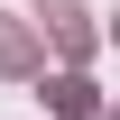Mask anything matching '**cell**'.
Segmentation results:
<instances>
[{
	"mask_svg": "<svg viewBox=\"0 0 120 120\" xmlns=\"http://www.w3.org/2000/svg\"><path fill=\"white\" fill-rule=\"evenodd\" d=\"M37 9H46V28L65 37V56H92V28H83V9H74V0H37Z\"/></svg>",
	"mask_w": 120,
	"mask_h": 120,
	"instance_id": "cell-1",
	"label": "cell"
},
{
	"mask_svg": "<svg viewBox=\"0 0 120 120\" xmlns=\"http://www.w3.org/2000/svg\"><path fill=\"white\" fill-rule=\"evenodd\" d=\"M0 65H9V74H28V65H37V56H28V37H19L9 19H0Z\"/></svg>",
	"mask_w": 120,
	"mask_h": 120,
	"instance_id": "cell-3",
	"label": "cell"
},
{
	"mask_svg": "<svg viewBox=\"0 0 120 120\" xmlns=\"http://www.w3.org/2000/svg\"><path fill=\"white\" fill-rule=\"evenodd\" d=\"M46 102H56L65 120H83V111H92V83H83V74H56V83H46Z\"/></svg>",
	"mask_w": 120,
	"mask_h": 120,
	"instance_id": "cell-2",
	"label": "cell"
}]
</instances>
